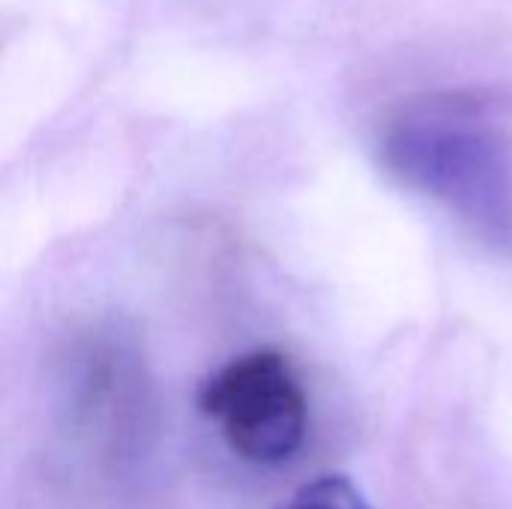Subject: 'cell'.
Listing matches in <instances>:
<instances>
[{"label": "cell", "instance_id": "cell-3", "mask_svg": "<svg viewBox=\"0 0 512 509\" xmlns=\"http://www.w3.org/2000/svg\"><path fill=\"white\" fill-rule=\"evenodd\" d=\"M288 509H372L366 504V498L360 495V489L339 474L330 477H318L312 483H306L303 489H297L294 501Z\"/></svg>", "mask_w": 512, "mask_h": 509}, {"label": "cell", "instance_id": "cell-1", "mask_svg": "<svg viewBox=\"0 0 512 509\" xmlns=\"http://www.w3.org/2000/svg\"><path fill=\"white\" fill-rule=\"evenodd\" d=\"M381 153L405 186L441 204L471 237L512 252V156L495 129L462 114L414 111L387 129Z\"/></svg>", "mask_w": 512, "mask_h": 509}, {"label": "cell", "instance_id": "cell-2", "mask_svg": "<svg viewBox=\"0 0 512 509\" xmlns=\"http://www.w3.org/2000/svg\"><path fill=\"white\" fill-rule=\"evenodd\" d=\"M231 450L258 465L291 459L309 426V402L291 363L279 351H252L219 369L198 396Z\"/></svg>", "mask_w": 512, "mask_h": 509}]
</instances>
